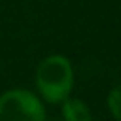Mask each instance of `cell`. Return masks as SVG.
Segmentation results:
<instances>
[{
    "label": "cell",
    "mask_w": 121,
    "mask_h": 121,
    "mask_svg": "<svg viewBox=\"0 0 121 121\" xmlns=\"http://www.w3.org/2000/svg\"><path fill=\"white\" fill-rule=\"evenodd\" d=\"M107 105H109L112 116L116 117L117 121H121V84L110 91L109 98H107Z\"/></svg>",
    "instance_id": "cell-4"
},
{
    "label": "cell",
    "mask_w": 121,
    "mask_h": 121,
    "mask_svg": "<svg viewBox=\"0 0 121 121\" xmlns=\"http://www.w3.org/2000/svg\"><path fill=\"white\" fill-rule=\"evenodd\" d=\"M36 84L46 102H64L73 86V69L69 60L62 55H50L43 59L36 71Z\"/></svg>",
    "instance_id": "cell-1"
},
{
    "label": "cell",
    "mask_w": 121,
    "mask_h": 121,
    "mask_svg": "<svg viewBox=\"0 0 121 121\" xmlns=\"http://www.w3.org/2000/svg\"><path fill=\"white\" fill-rule=\"evenodd\" d=\"M0 121H45V109L32 93L13 89L0 96Z\"/></svg>",
    "instance_id": "cell-2"
},
{
    "label": "cell",
    "mask_w": 121,
    "mask_h": 121,
    "mask_svg": "<svg viewBox=\"0 0 121 121\" xmlns=\"http://www.w3.org/2000/svg\"><path fill=\"white\" fill-rule=\"evenodd\" d=\"M53 121H64V119H53Z\"/></svg>",
    "instance_id": "cell-5"
},
{
    "label": "cell",
    "mask_w": 121,
    "mask_h": 121,
    "mask_svg": "<svg viewBox=\"0 0 121 121\" xmlns=\"http://www.w3.org/2000/svg\"><path fill=\"white\" fill-rule=\"evenodd\" d=\"M64 121H91V110L80 100H64L62 105Z\"/></svg>",
    "instance_id": "cell-3"
}]
</instances>
